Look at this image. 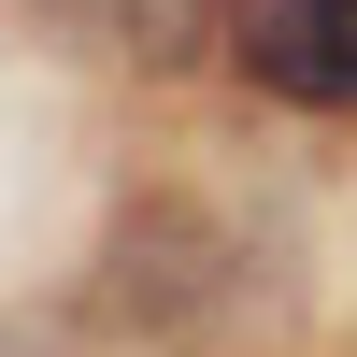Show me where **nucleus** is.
Returning <instances> with one entry per match:
<instances>
[{
    "instance_id": "f257e3e1",
    "label": "nucleus",
    "mask_w": 357,
    "mask_h": 357,
    "mask_svg": "<svg viewBox=\"0 0 357 357\" xmlns=\"http://www.w3.org/2000/svg\"><path fill=\"white\" fill-rule=\"evenodd\" d=\"M100 301L129 314V329H200V314L229 301V229L200 215V200H129L100 243Z\"/></svg>"
},
{
    "instance_id": "f03ea898",
    "label": "nucleus",
    "mask_w": 357,
    "mask_h": 357,
    "mask_svg": "<svg viewBox=\"0 0 357 357\" xmlns=\"http://www.w3.org/2000/svg\"><path fill=\"white\" fill-rule=\"evenodd\" d=\"M229 57L272 100H357L343 72V0H229Z\"/></svg>"
},
{
    "instance_id": "7ed1b4c3",
    "label": "nucleus",
    "mask_w": 357,
    "mask_h": 357,
    "mask_svg": "<svg viewBox=\"0 0 357 357\" xmlns=\"http://www.w3.org/2000/svg\"><path fill=\"white\" fill-rule=\"evenodd\" d=\"M114 15H129V43H158V57H172L200 15H215V0H114Z\"/></svg>"
},
{
    "instance_id": "20e7f679",
    "label": "nucleus",
    "mask_w": 357,
    "mask_h": 357,
    "mask_svg": "<svg viewBox=\"0 0 357 357\" xmlns=\"http://www.w3.org/2000/svg\"><path fill=\"white\" fill-rule=\"evenodd\" d=\"M0 357H72V343H57L43 314H0Z\"/></svg>"
},
{
    "instance_id": "39448f33",
    "label": "nucleus",
    "mask_w": 357,
    "mask_h": 357,
    "mask_svg": "<svg viewBox=\"0 0 357 357\" xmlns=\"http://www.w3.org/2000/svg\"><path fill=\"white\" fill-rule=\"evenodd\" d=\"M343 72H357V0H343Z\"/></svg>"
}]
</instances>
